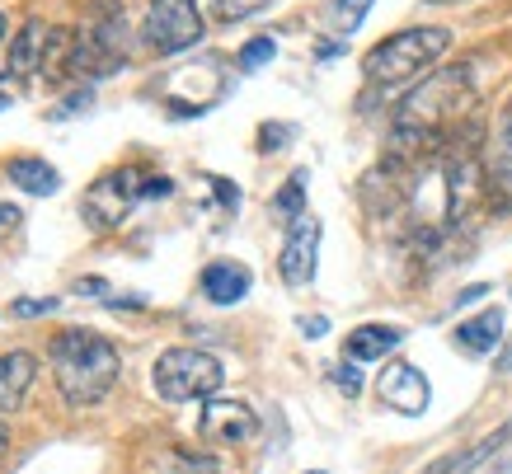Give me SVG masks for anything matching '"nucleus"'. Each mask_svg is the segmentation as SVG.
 <instances>
[{"instance_id":"a878e982","label":"nucleus","mask_w":512,"mask_h":474,"mask_svg":"<svg viewBox=\"0 0 512 474\" xmlns=\"http://www.w3.org/2000/svg\"><path fill=\"white\" fill-rule=\"evenodd\" d=\"M57 306H62L57 296H43V301L33 296V301H15V315H19V320H33V315H52Z\"/></svg>"},{"instance_id":"f8f14e48","label":"nucleus","mask_w":512,"mask_h":474,"mask_svg":"<svg viewBox=\"0 0 512 474\" xmlns=\"http://www.w3.org/2000/svg\"><path fill=\"white\" fill-rule=\"evenodd\" d=\"M249 287H254V277H249L245 263H231V259H217L202 268V296L207 301H217V306H235V301H245Z\"/></svg>"},{"instance_id":"7ed1b4c3","label":"nucleus","mask_w":512,"mask_h":474,"mask_svg":"<svg viewBox=\"0 0 512 474\" xmlns=\"http://www.w3.org/2000/svg\"><path fill=\"white\" fill-rule=\"evenodd\" d=\"M475 104V90H470V66H451V71H437L409 94L395 113V123L404 127H423V132H437L447 137L451 123H461Z\"/></svg>"},{"instance_id":"2f4dec72","label":"nucleus","mask_w":512,"mask_h":474,"mask_svg":"<svg viewBox=\"0 0 512 474\" xmlns=\"http://www.w3.org/2000/svg\"><path fill=\"white\" fill-rule=\"evenodd\" d=\"M480 296H489V287H484V282H475V287H466L461 296H456V306H475Z\"/></svg>"},{"instance_id":"1a4fd4ad","label":"nucleus","mask_w":512,"mask_h":474,"mask_svg":"<svg viewBox=\"0 0 512 474\" xmlns=\"http://www.w3.org/2000/svg\"><path fill=\"white\" fill-rule=\"evenodd\" d=\"M376 395H381L386 409L404 413V418H419V413L428 409L433 390H428V381H423V371L414 367V362H390V367L381 371V381H376Z\"/></svg>"},{"instance_id":"412c9836","label":"nucleus","mask_w":512,"mask_h":474,"mask_svg":"<svg viewBox=\"0 0 512 474\" xmlns=\"http://www.w3.org/2000/svg\"><path fill=\"white\" fill-rule=\"evenodd\" d=\"M512 442V418L508 423H503V428H494L489 432V437H484V442H475L470 446V451H461V456H456V474H470L475 470V465H480V460H489L498 451V446H508Z\"/></svg>"},{"instance_id":"c85d7f7f","label":"nucleus","mask_w":512,"mask_h":474,"mask_svg":"<svg viewBox=\"0 0 512 474\" xmlns=\"http://www.w3.org/2000/svg\"><path fill=\"white\" fill-rule=\"evenodd\" d=\"M325 329H329L325 315H301V334L306 338H325Z\"/></svg>"},{"instance_id":"ddd939ff","label":"nucleus","mask_w":512,"mask_h":474,"mask_svg":"<svg viewBox=\"0 0 512 474\" xmlns=\"http://www.w3.org/2000/svg\"><path fill=\"white\" fill-rule=\"evenodd\" d=\"M404 343V329L400 324H357L353 334L343 338V352H348V362H381L390 352Z\"/></svg>"},{"instance_id":"4468645a","label":"nucleus","mask_w":512,"mask_h":474,"mask_svg":"<svg viewBox=\"0 0 512 474\" xmlns=\"http://www.w3.org/2000/svg\"><path fill=\"white\" fill-rule=\"evenodd\" d=\"M33 376H38V357H33V352L19 348V352H5V357H0V418L24 404Z\"/></svg>"},{"instance_id":"39448f33","label":"nucleus","mask_w":512,"mask_h":474,"mask_svg":"<svg viewBox=\"0 0 512 474\" xmlns=\"http://www.w3.org/2000/svg\"><path fill=\"white\" fill-rule=\"evenodd\" d=\"M221 381H226V371L212 352L202 348H170L156 357V367H151V385H156L160 399H170V404H193V399H217Z\"/></svg>"},{"instance_id":"423d86ee","label":"nucleus","mask_w":512,"mask_h":474,"mask_svg":"<svg viewBox=\"0 0 512 474\" xmlns=\"http://www.w3.org/2000/svg\"><path fill=\"white\" fill-rule=\"evenodd\" d=\"M146 179H151V174H141L137 165H123V169L99 174V179L85 188V198H80L85 221H90L94 230H118L127 216H132V207L146 198Z\"/></svg>"},{"instance_id":"473e14b6","label":"nucleus","mask_w":512,"mask_h":474,"mask_svg":"<svg viewBox=\"0 0 512 474\" xmlns=\"http://www.w3.org/2000/svg\"><path fill=\"white\" fill-rule=\"evenodd\" d=\"M498 376H512V334L503 338V352H498Z\"/></svg>"},{"instance_id":"6e6552de","label":"nucleus","mask_w":512,"mask_h":474,"mask_svg":"<svg viewBox=\"0 0 512 474\" xmlns=\"http://www.w3.org/2000/svg\"><path fill=\"white\" fill-rule=\"evenodd\" d=\"M198 437L207 446H245L259 437V413L245 399H207L198 413Z\"/></svg>"},{"instance_id":"58836bf2","label":"nucleus","mask_w":512,"mask_h":474,"mask_svg":"<svg viewBox=\"0 0 512 474\" xmlns=\"http://www.w3.org/2000/svg\"><path fill=\"white\" fill-rule=\"evenodd\" d=\"M437 5H447V0H437Z\"/></svg>"},{"instance_id":"0eeeda50","label":"nucleus","mask_w":512,"mask_h":474,"mask_svg":"<svg viewBox=\"0 0 512 474\" xmlns=\"http://www.w3.org/2000/svg\"><path fill=\"white\" fill-rule=\"evenodd\" d=\"M141 33H146V47L160 52V57L188 52L202 38L198 0H151L146 5V29Z\"/></svg>"},{"instance_id":"72a5a7b5","label":"nucleus","mask_w":512,"mask_h":474,"mask_svg":"<svg viewBox=\"0 0 512 474\" xmlns=\"http://www.w3.org/2000/svg\"><path fill=\"white\" fill-rule=\"evenodd\" d=\"M76 291H90V296H104V291H109V282H99V277H85V282H76Z\"/></svg>"},{"instance_id":"4c0bfd02","label":"nucleus","mask_w":512,"mask_h":474,"mask_svg":"<svg viewBox=\"0 0 512 474\" xmlns=\"http://www.w3.org/2000/svg\"><path fill=\"white\" fill-rule=\"evenodd\" d=\"M311 474H325V470H311Z\"/></svg>"},{"instance_id":"6ab92c4d","label":"nucleus","mask_w":512,"mask_h":474,"mask_svg":"<svg viewBox=\"0 0 512 474\" xmlns=\"http://www.w3.org/2000/svg\"><path fill=\"white\" fill-rule=\"evenodd\" d=\"M71 52H76V29H52L47 38V52H43V85H62L71 76Z\"/></svg>"},{"instance_id":"c9c22d12","label":"nucleus","mask_w":512,"mask_h":474,"mask_svg":"<svg viewBox=\"0 0 512 474\" xmlns=\"http://www.w3.org/2000/svg\"><path fill=\"white\" fill-rule=\"evenodd\" d=\"M0 108H10V90H5V80H0Z\"/></svg>"},{"instance_id":"bb28decb","label":"nucleus","mask_w":512,"mask_h":474,"mask_svg":"<svg viewBox=\"0 0 512 474\" xmlns=\"http://www.w3.org/2000/svg\"><path fill=\"white\" fill-rule=\"evenodd\" d=\"M334 385H339L343 395H357V390H362V371H357V362H343V367H334Z\"/></svg>"},{"instance_id":"a211bd4d","label":"nucleus","mask_w":512,"mask_h":474,"mask_svg":"<svg viewBox=\"0 0 512 474\" xmlns=\"http://www.w3.org/2000/svg\"><path fill=\"white\" fill-rule=\"evenodd\" d=\"M489 188L512 207V99L498 113V165L489 174Z\"/></svg>"},{"instance_id":"9d476101","label":"nucleus","mask_w":512,"mask_h":474,"mask_svg":"<svg viewBox=\"0 0 512 474\" xmlns=\"http://www.w3.org/2000/svg\"><path fill=\"white\" fill-rule=\"evenodd\" d=\"M315 254H320V221L315 216H301L292 230H287V245L278 254V273L287 287H306L315 277Z\"/></svg>"},{"instance_id":"4be33fe9","label":"nucleus","mask_w":512,"mask_h":474,"mask_svg":"<svg viewBox=\"0 0 512 474\" xmlns=\"http://www.w3.org/2000/svg\"><path fill=\"white\" fill-rule=\"evenodd\" d=\"M367 10H372V0H334L329 24H334V33H343V38H348V33L362 24V15H367Z\"/></svg>"},{"instance_id":"cd10ccee","label":"nucleus","mask_w":512,"mask_h":474,"mask_svg":"<svg viewBox=\"0 0 512 474\" xmlns=\"http://www.w3.org/2000/svg\"><path fill=\"white\" fill-rule=\"evenodd\" d=\"M19 221H24V216H19L15 202H0V240H5V235H15Z\"/></svg>"},{"instance_id":"9b49d317","label":"nucleus","mask_w":512,"mask_h":474,"mask_svg":"<svg viewBox=\"0 0 512 474\" xmlns=\"http://www.w3.org/2000/svg\"><path fill=\"white\" fill-rule=\"evenodd\" d=\"M47 38H52V24H43L38 15L24 19V29H19L15 43H10V76H15V80H33L38 71H43Z\"/></svg>"},{"instance_id":"e433bc0d","label":"nucleus","mask_w":512,"mask_h":474,"mask_svg":"<svg viewBox=\"0 0 512 474\" xmlns=\"http://www.w3.org/2000/svg\"><path fill=\"white\" fill-rule=\"evenodd\" d=\"M5 33H10V15H5V10H0V38H5Z\"/></svg>"},{"instance_id":"f03ea898","label":"nucleus","mask_w":512,"mask_h":474,"mask_svg":"<svg viewBox=\"0 0 512 474\" xmlns=\"http://www.w3.org/2000/svg\"><path fill=\"white\" fill-rule=\"evenodd\" d=\"M127 66V10L123 0H90L85 19L76 29V52H71V76L99 80Z\"/></svg>"},{"instance_id":"dca6fc26","label":"nucleus","mask_w":512,"mask_h":474,"mask_svg":"<svg viewBox=\"0 0 512 474\" xmlns=\"http://www.w3.org/2000/svg\"><path fill=\"white\" fill-rule=\"evenodd\" d=\"M146 474H221L217 460L202 451H179V446H156L146 456Z\"/></svg>"},{"instance_id":"aec40b11","label":"nucleus","mask_w":512,"mask_h":474,"mask_svg":"<svg viewBox=\"0 0 512 474\" xmlns=\"http://www.w3.org/2000/svg\"><path fill=\"white\" fill-rule=\"evenodd\" d=\"M306 184H311V174H306V169H292V179L273 193V216H278V221L296 226V221L306 216Z\"/></svg>"},{"instance_id":"c756f323","label":"nucleus","mask_w":512,"mask_h":474,"mask_svg":"<svg viewBox=\"0 0 512 474\" xmlns=\"http://www.w3.org/2000/svg\"><path fill=\"white\" fill-rule=\"evenodd\" d=\"M207 184L217 188V198H221V202H226V207H231V212H235V207H240V193H235V188H231V184H226V179H207Z\"/></svg>"},{"instance_id":"b1692460","label":"nucleus","mask_w":512,"mask_h":474,"mask_svg":"<svg viewBox=\"0 0 512 474\" xmlns=\"http://www.w3.org/2000/svg\"><path fill=\"white\" fill-rule=\"evenodd\" d=\"M268 0H212V10H217L226 24H235V19H249V15H259Z\"/></svg>"},{"instance_id":"5701e85b","label":"nucleus","mask_w":512,"mask_h":474,"mask_svg":"<svg viewBox=\"0 0 512 474\" xmlns=\"http://www.w3.org/2000/svg\"><path fill=\"white\" fill-rule=\"evenodd\" d=\"M273 57H278V43H273V38H254V43L240 47V66H245V71H254V66L273 62Z\"/></svg>"},{"instance_id":"2eb2a0df","label":"nucleus","mask_w":512,"mask_h":474,"mask_svg":"<svg viewBox=\"0 0 512 474\" xmlns=\"http://www.w3.org/2000/svg\"><path fill=\"white\" fill-rule=\"evenodd\" d=\"M498 343H503V310L498 306L480 310L475 320L456 324V348L470 352V357H484V352H494Z\"/></svg>"},{"instance_id":"7c9ffc66","label":"nucleus","mask_w":512,"mask_h":474,"mask_svg":"<svg viewBox=\"0 0 512 474\" xmlns=\"http://www.w3.org/2000/svg\"><path fill=\"white\" fill-rule=\"evenodd\" d=\"M170 193H174L170 179H160V174L156 179H146V198H170Z\"/></svg>"},{"instance_id":"f257e3e1","label":"nucleus","mask_w":512,"mask_h":474,"mask_svg":"<svg viewBox=\"0 0 512 474\" xmlns=\"http://www.w3.org/2000/svg\"><path fill=\"white\" fill-rule=\"evenodd\" d=\"M47 362H52V381L71 409H90L99 399H109L118 371H123L118 348L94 329H62L47 348Z\"/></svg>"},{"instance_id":"f3484780","label":"nucleus","mask_w":512,"mask_h":474,"mask_svg":"<svg viewBox=\"0 0 512 474\" xmlns=\"http://www.w3.org/2000/svg\"><path fill=\"white\" fill-rule=\"evenodd\" d=\"M10 184H19L24 193H38V198H52L57 188H62V174L47 165V160H38V155H19V160H10Z\"/></svg>"},{"instance_id":"393cba45","label":"nucleus","mask_w":512,"mask_h":474,"mask_svg":"<svg viewBox=\"0 0 512 474\" xmlns=\"http://www.w3.org/2000/svg\"><path fill=\"white\" fill-rule=\"evenodd\" d=\"M292 137H296L292 123H264L259 127V151H282Z\"/></svg>"},{"instance_id":"f704fd0d","label":"nucleus","mask_w":512,"mask_h":474,"mask_svg":"<svg viewBox=\"0 0 512 474\" xmlns=\"http://www.w3.org/2000/svg\"><path fill=\"white\" fill-rule=\"evenodd\" d=\"M5 451H10V432H5V423H0V460H5Z\"/></svg>"},{"instance_id":"20e7f679","label":"nucleus","mask_w":512,"mask_h":474,"mask_svg":"<svg viewBox=\"0 0 512 474\" xmlns=\"http://www.w3.org/2000/svg\"><path fill=\"white\" fill-rule=\"evenodd\" d=\"M447 47H451L447 29H404V33H390L386 43H376L362 57V71H367L372 85H404V80L423 76Z\"/></svg>"}]
</instances>
